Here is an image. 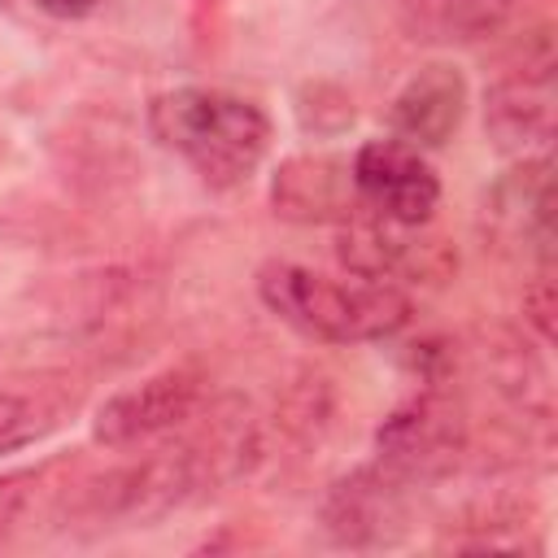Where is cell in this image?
I'll list each match as a JSON object with an SVG mask.
<instances>
[{
  "label": "cell",
  "instance_id": "9",
  "mask_svg": "<svg viewBox=\"0 0 558 558\" xmlns=\"http://www.w3.org/2000/svg\"><path fill=\"white\" fill-rule=\"evenodd\" d=\"M401 484L392 471H357L353 480L336 484L331 501H327V527L344 541V545H379L392 541L405 523V501H401Z\"/></svg>",
  "mask_w": 558,
  "mask_h": 558
},
{
  "label": "cell",
  "instance_id": "5",
  "mask_svg": "<svg viewBox=\"0 0 558 558\" xmlns=\"http://www.w3.org/2000/svg\"><path fill=\"white\" fill-rule=\"evenodd\" d=\"M375 445H379V466L392 471L397 480H432L462 458L466 423L449 397L423 392L384 418Z\"/></svg>",
  "mask_w": 558,
  "mask_h": 558
},
{
  "label": "cell",
  "instance_id": "12",
  "mask_svg": "<svg viewBox=\"0 0 558 558\" xmlns=\"http://www.w3.org/2000/svg\"><path fill=\"white\" fill-rule=\"evenodd\" d=\"M52 423H57L52 410H44L35 397H22V392L0 388V453H13L22 445L39 440Z\"/></svg>",
  "mask_w": 558,
  "mask_h": 558
},
{
  "label": "cell",
  "instance_id": "13",
  "mask_svg": "<svg viewBox=\"0 0 558 558\" xmlns=\"http://www.w3.org/2000/svg\"><path fill=\"white\" fill-rule=\"evenodd\" d=\"M35 475H4L0 480V545L9 541V532L22 523V514H26V501H31V484Z\"/></svg>",
  "mask_w": 558,
  "mask_h": 558
},
{
  "label": "cell",
  "instance_id": "8",
  "mask_svg": "<svg viewBox=\"0 0 558 558\" xmlns=\"http://www.w3.org/2000/svg\"><path fill=\"white\" fill-rule=\"evenodd\" d=\"M462 109H466L462 70L445 65V61H432V65H423L405 78V87L392 96L388 118H392L397 140H405L414 148H440L458 131Z\"/></svg>",
  "mask_w": 558,
  "mask_h": 558
},
{
  "label": "cell",
  "instance_id": "15",
  "mask_svg": "<svg viewBox=\"0 0 558 558\" xmlns=\"http://www.w3.org/2000/svg\"><path fill=\"white\" fill-rule=\"evenodd\" d=\"M44 13H52V17H83V13H92L100 0H35Z\"/></svg>",
  "mask_w": 558,
  "mask_h": 558
},
{
  "label": "cell",
  "instance_id": "7",
  "mask_svg": "<svg viewBox=\"0 0 558 558\" xmlns=\"http://www.w3.org/2000/svg\"><path fill=\"white\" fill-rule=\"evenodd\" d=\"M484 131L501 153L532 157L545 153L554 140V83L549 65L536 74L497 78L484 96Z\"/></svg>",
  "mask_w": 558,
  "mask_h": 558
},
{
  "label": "cell",
  "instance_id": "2",
  "mask_svg": "<svg viewBox=\"0 0 558 558\" xmlns=\"http://www.w3.org/2000/svg\"><path fill=\"white\" fill-rule=\"evenodd\" d=\"M257 296L288 327L327 344L384 340L410 323V296L401 288L362 275L331 279L301 262H266L257 270Z\"/></svg>",
  "mask_w": 558,
  "mask_h": 558
},
{
  "label": "cell",
  "instance_id": "10",
  "mask_svg": "<svg viewBox=\"0 0 558 558\" xmlns=\"http://www.w3.org/2000/svg\"><path fill=\"white\" fill-rule=\"evenodd\" d=\"M275 214L292 222H344L357 205L353 174L336 157H292L279 166L270 187Z\"/></svg>",
  "mask_w": 558,
  "mask_h": 558
},
{
  "label": "cell",
  "instance_id": "1",
  "mask_svg": "<svg viewBox=\"0 0 558 558\" xmlns=\"http://www.w3.org/2000/svg\"><path fill=\"white\" fill-rule=\"evenodd\" d=\"M148 131L209 187L244 183L270 148V118L262 105L222 87H174L153 96Z\"/></svg>",
  "mask_w": 558,
  "mask_h": 558
},
{
  "label": "cell",
  "instance_id": "11",
  "mask_svg": "<svg viewBox=\"0 0 558 558\" xmlns=\"http://www.w3.org/2000/svg\"><path fill=\"white\" fill-rule=\"evenodd\" d=\"M523 0H418V22L440 39H488L519 17Z\"/></svg>",
  "mask_w": 558,
  "mask_h": 558
},
{
  "label": "cell",
  "instance_id": "4",
  "mask_svg": "<svg viewBox=\"0 0 558 558\" xmlns=\"http://www.w3.org/2000/svg\"><path fill=\"white\" fill-rule=\"evenodd\" d=\"M205 397V379L192 366H166L122 392H113L96 418H92V436L109 449H131L144 445L161 432H174L179 423H187L201 410Z\"/></svg>",
  "mask_w": 558,
  "mask_h": 558
},
{
  "label": "cell",
  "instance_id": "3",
  "mask_svg": "<svg viewBox=\"0 0 558 558\" xmlns=\"http://www.w3.org/2000/svg\"><path fill=\"white\" fill-rule=\"evenodd\" d=\"M353 192L357 205L401 222V227H423L432 209L440 205V179L423 161V153L405 140H366L353 153Z\"/></svg>",
  "mask_w": 558,
  "mask_h": 558
},
{
  "label": "cell",
  "instance_id": "14",
  "mask_svg": "<svg viewBox=\"0 0 558 558\" xmlns=\"http://www.w3.org/2000/svg\"><path fill=\"white\" fill-rule=\"evenodd\" d=\"M549 310H554V292H549V283H541V288L527 296V318L536 323L541 340H554V318H549Z\"/></svg>",
  "mask_w": 558,
  "mask_h": 558
},
{
  "label": "cell",
  "instance_id": "6",
  "mask_svg": "<svg viewBox=\"0 0 558 558\" xmlns=\"http://www.w3.org/2000/svg\"><path fill=\"white\" fill-rule=\"evenodd\" d=\"M418 227H401V222H388L379 214L366 209V218L353 209L344 222H340V240H336V253L340 262L362 275V279H375V283H388V279H440L445 270L458 266V257L445 248V240H427V235H414Z\"/></svg>",
  "mask_w": 558,
  "mask_h": 558
}]
</instances>
